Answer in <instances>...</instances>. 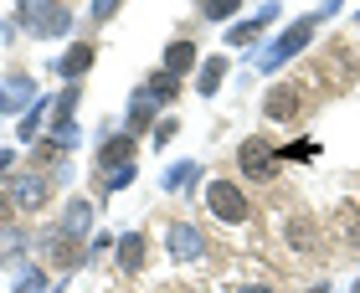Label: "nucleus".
Wrapping results in <instances>:
<instances>
[{
  "instance_id": "f257e3e1",
  "label": "nucleus",
  "mask_w": 360,
  "mask_h": 293,
  "mask_svg": "<svg viewBox=\"0 0 360 293\" xmlns=\"http://www.w3.org/2000/svg\"><path fill=\"white\" fill-rule=\"evenodd\" d=\"M206 206H211V216H221V221H248V195L237 185H226V181H217L206 190Z\"/></svg>"
},
{
  "instance_id": "f03ea898",
  "label": "nucleus",
  "mask_w": 360,
  "mask_h": 293,
  "mask_svg": "<svg viewBox=\"0 0 360 293\" xmlns=\"http://www.w3.org/2000/svg\"><path fill=\"white\" fill-rule=\"evenodd\" d=\"M242 170H248L252 181H263V175H268V144H263V139H248V144H242Z\"/></svg>"
},
{
  "instance_id": "7ed1b4c3",
  "label": "nucleus",
  "mask_w": 360,
  "mask_h": 293,
  "mask_svg": "<svg viewBox=\"0 0 360 293\" xmlns=\"http://www.w3.org/2000/svg\"><path fill=\"white\" fill-rule=\"evenodd\" d=\"M268 113L273 119H293V113H299V93L293 88H273L268 93Z\"/></svg>"
},
{
  "instance_id": "20e7f679",
  "label": "nucleus",
  "mask_w": 360,
  "mask_h": 293,
  "mask_svg": "<svg viewBox=\"0 0 360 293\" xmlns=\"http://www.w3.org/2000/svg\"><path fill=\"white\" fill-rule=\"evenodd\" d=\"M191 67H195V46L191 41H175L165 52V72H191Z\"/></svg>"
},
{
  "instance_id": "39448f33",
  "label": "nucleus",
  "mask_w": 360,
  "mask_h": 293,
  "mask_svg": "<svg viewBox=\"0 0 360 293\" xmlns=\"http://www.w3.org/2000/svg\"><path fill=\"white\" fill-rule=\"evenodd\" d=\"M93 67V46H72V52H68V62H62V72H88Z\"/></svg>"
},
{
  "instance_id": "423d86ee",
  "label": "nucleus",
  "mask_w": 360,
  "mask_h": 293,
  "mask_svg": "<svg viewBox=\"0 0 360 293\" xmlns=\"http://www.w3.org/2000/svg\"><path fill=\"white\" fill-rule=\"evenodd\" d=\"M15 201H21V206H41L46 201V185L41 181H21V185H15Z\"/></svg>"
},
{
  "instance_id": "0eeeda50",
  "label": "nucleus",
  "mask_w": 360,
  "mask_h": 293,
  "mask_svg": "<svg viewBox=\"0 0 360 293\" xmlns=\"http://www.w3.org/2000/svg\"><path fill=\"white\" fill-rule=\"evenodd\" d=\"M52 263H57V268H72V263H77L72 237H57V242H52Z\"/></svg>"
},
{
  "instance_id": "6e6552de",
  "label": "nucleus",
  "mask_w": 360,
  "mask_h": 293,
  "mask_svg": "<svg viewBox=\"0 0 360 293\" xmlns=\"http://www.w3.org/2000/svg\"><path fill=\"white\" fill-rule=\"evenodd\" d=\"M221 77H226V62H221V57H217V62H206V67H201V93H217Z\"/></svg>"
},
{
  "instance_id": "1a4fd4ad",
  "label": "nucleus",
  "mask_w": 360,
  "mask_h": 293,
  "mask_svg": "<svg viewBox=\"0 0 360 293\" xmlns=\"http://www.w3.org/2000/svg\"><path fill=\"white\" fill-rule=\"evenodd\" d=\"M144 263V237H124V268H139Z\"/></svg>"
},
{
  "instance_id": "9d476101",
  "label": "nucleus",
  "mask_w": 360,
  "mask_h": 293,
  "mask_svg": "<svg viewBox=\"0 0 360 293\" xmlns=\"http://www.w3.org/2000/svg\"><path fill=\"white\" fill-rule=\"evenodd\" d=\"M150 93L155 98H175V72H155L150 77Z\"/></svg>"
},
{
  "instance_id": "9b49d317",
  "label": "nucleus",
  "mask_w": 360,
  "mask_h": 293,
  "mask_svg": "<svg viewBox=\"0 0 360 293\" xmlns=\"http://www.w3.org/2000/svg\"><path fill=\"white\" fill-rule=\"evenodd\" d=\"M129 150H134V139H113L108 150H103V159H108V165H124V159H129Z\"/></svg>"
},
{
  "instance_id": "f8f14e48",
  "label": "nucleus",
  "mask_w": 360,
  "mask_h": 293,
  "mask_svg": "<svg viewBox=\"0 0 360 293\" xmlns=\"http://www.w3.org/2000/svg\"><path fill=\"white\" fill-rule=\"evenodd\" d=\"M201 11L211 15V21H221V15H232V11H237V0H201Z\"/></svg>"
},
{
  "instance_id": "ddd939ff",
  "label": "nucleus",
  "mask_w": 360,
  "mask_h": 293,
  "mask_svg": "<svg viewBox=\"0 0 360 293\" xmlns=\"http://www.w3.org/2000/svg\"><path fill=\"white\" fill-rule=\"evenodd\" d=\"M293 242H299V247H309V242H314V232H309L304 221H293Z\"/></svg>"
},
{
  "instance_id": "4468645a",
  "label": "nucleus",
  "mask_w": 360,
  "mask_h": 293,
  "mask_svg": "<svg viewBox=\"0 0 360 293\" xmlns=\"http://www.w3.org/2000/svg\"><path fill=\"white\" fill-rule=\"evenodd\" d=\"M345 221H350V232H355V242H360V211H355V206H345Z\"/></svg>"
},
{
  "instance_id": "2eb2a0df",
  "label": "nucleus",
  "mask_w": 360,
  "mask_h": 293,
  "mask_svg": "<svg viewBox=\"0 0 360 293\" xmlns=\"http://www.w3.org/2000/svg\"><path fill=\"white\" fill-rule=\"evenodd\" d=\"M242 293H268V288H242Z\"/></svg>"
}]
</instances>
